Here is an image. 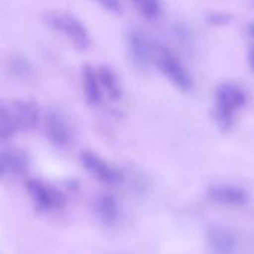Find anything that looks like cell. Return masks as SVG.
Listing matches in <instances>:
<instances>
[{"instance_id":"1","label":"cell","mask_w":254,"mask_h":254,"mask_svg":"<svg viewBox=\"0 0 254 254\" xmlns=\"http://www.w3.org/2000/svg\"><path fill=\"white\" fill-rule=\"evenodd\" d=\"M40 121V110L37 104L18 100L1 106L0 115V137L1 141L9 140L19 131L33 129Z\"/></svg>"},{"instance_id":"2","label":"cell","mask_w":254,"mask_h":254,"mask_svg":"<svg viewBox=\"0 0 254 254\" xmlns=\"http://www.w3.org/2000/svg\"><path fill=\"white\" fill-rule=\"evenodd\" d=\"M246 91L232 82L220 83L214 92V110L213 116L217 127L223 131H229L235 124L237 113L246 106Z\"/></svg>"},{"instance_id":"3","label":"cell","mask_w":254,"mask_h":254,"mask_svg":"<svg viewBox=\"0 0 254 254\" xmlns=\"http://www.w3.org/2000/svg\"><path fill=\"white\" fill-rule=\"evenodd\" d=\"M45 22L54 31L63 34L77 49H88L91 46V34L80 19L64 12H48Z\"/></svg>"},{"instance_id":"4","label":"cell","mask_w":254,"mask_h":254,"mask_svg":"<svg viewBox=\"0 0 254 254\" xmlns=\"http://www.w3.org/2000/svg\"><path fill=\"white\" fill-rule=\"evenodd\" d=\"M153 61L161 73L182 92H190L193 89V79L185 64L165 46H155Z\"/></svg>"},{"instance_id":"5","label":"cell","mask_w":254,"mask_h":254,"mask_svg":"<svg viewBox=\"0 0 254 254\" xmlns=\"http://www.w3.org/2000/svg\"><path fill=\"white\" fill-rule=\"evenodd\" d=\"M25 190L34 205V208L42 213L57 211L64 205L63 193L55 186H52L43 180L28 179L25 182Z\"/></svg>"},{"instance_id":"6","label":"cell","mask_w":254,"mask_h":254,"mask_svg":"<svg viewBox=\"0 0 254 254\" xmlns=\"http://www.w3.org/2000/svg\"><path fill=\"white\" fill-rule=\"evenodd\" d=\"M80 162L94 179L107 186H118L124 182V174L94 152H82Z\"/></svg>"},{"instance_id":"7","label":"cell","mask_w":254,"mask_h":254,"mask_svg":"<svg viewBox=\"0 0 254 254\" xmlns=\"http://www.w3.org/2000/svg\"><path fill=\"white\" fill-rule=\"evenodd\" d=\"M127 46L129 52V58L137 68H147L153 61L155 46L140 30H131L127 36Z\"/></svg>"},{"instance_id":"8","label":"cell","mask_w":254,"mask_h":254,"mask_svg":"<svg viewBox=\"0 0 254 254\" xmlns=\"http://www.w3.org/2000/svg\"><path fill=\"white\" fill-rule=\"evenodd\" d=\"M208 198L220 205L243 207L249 202V193L244 188L231 183H217L210 186L207 192Z\"/></svg>"},{"instance_id":"9","label":"cell","mask_w":254,"mask_h":254,"mask_svg":"<svg viewBox=\"0 0 254 254\" xmlns=\"http://www.w3.org/2000/svg\"><path fill=\"white\" fill-rule=\"evenodd\" d=\"M207 249L211 254H235L238 249V240L232 231L225 226H210L205 235Z\"/></svg>"},{"instance_id":"10","label":"cell","mask_w":254,"mask_h":254,"mask_svg":"<svg viewBox=\"0 0 254 254\" xmlns=\"http://www.w3.org/2000/svg\"><path fill=\"white\" fill-rule=\"evenodd\" d=\"M43 128L48 140L58 147H65L71 141V128L67 119L55 110L49 112L45 116Z\"/></svg>"},{"instance_id":"11","label":"cell","mask_w":254,"mask_h":254,"mask_svg":"<svg viewBox=\"0 0 254 254\" xmlns=\"http://www.w3.org/2000/svg\"><path fill=\"white\" fill-rule=\"evenodd\" d=\"M30 159L19 149H3L0 153V170L3 177H18L27 173Z\"/></svg>"},{"instance_id":"12","label":"cell","mask_w":254,"mask_h":254,"mask_svg":"<svg viewBox=\"0 0 254 254\" xmlns=\"http://www.w3.org/2000/svg\"><path fill=\"white\" fill-rule=\"evenodd\" d=\"M82 82H83V92L88 104L100 106L103 103L104 91L98 76V70L92 65H85L82 73Z\"/></svg>"},{"instance_id":"13","label":"cell","mask_w":254,"mask_h":254,"mask_svg":"<svg viewBox=\"0 0 254 254\" xmlns=\"http://www.w3.org/2000/svg\"><path fill=\"white\" fill-rule=\"evenodd\" d=\"M95 213L101 223L106 226H113L119 217V204L113 195L104 193L95 199Z\"/></svg>"},{"instance_id":"14","label":"cell","mask_w":254,"mask_h":254,"mask_svg":"<svg viewBox=\"0 0 254 254\" xmlns=\"http://www.w3.org/2000/svg\"><path fill=\"white\" fill-rule=\"evenodd\" d=\"M97 70L103 85V91L107 94V98L112 101H119L122 98V85L118 74L107 65H101Z\"/></svg>"},{"instance_id":"15","label":"cell","mask_w":254,"mask_h":254,"mask_svg":"<svg viewBox=\"0 0 254 254\" xmlns=\"http://www.w3.org/2000/svg\"><path fill=\"white\" fill-rule=\"evenodd\" d=\"M131 3L134 4V7L138 10V13L143 18L150 19V21L159 18L162 12L161 0H131Z\"/></svg>"},{"instance_id":"16","label":"cell","mask_w":254,"mask_h":254,"mask_svg":"<svg viewBox=\"0 0 254 254\" xmlns=\"http://www.w3.org/2000/svg\"><path fill=\"white\" fill-rule=\"evenodd\" d=\"M103 9L112 12V13H121L122 10V4L121 0H95Z\"/></svg>"},{"instance_id":"17","label":"cell","mask_w":254,"mask_h":254,"mask_svg":"<svg viewBox=\"0 0 254 254\" xmlns=\"http://www.w3.org/2000/svg\"><path fill=\"white\" fill-rule=\"evenodd\" d=\"M229 19H231V16H228V15H225V13H213V15L208 16V22H210V24H219V25L226 24Z\"/></svg>"},{"instance_id":"18","label":"cell","mask_w":254,"mask_h":254,"mask_svg":"<svg viewBox=\"0 0 254 254\" xmlns=\"http://www.w3.org/2000/svg\"><path fill=\"white\" fill-rule=\"evenodd\" d=\"M247 63H249L250 70L254 73V45L250 46V49H249V52H247Z\"/></svg>"},{"instance_id":"19","label":"cell","mask_w":254,"mask_h":254,"mask_svg":"<svg viewBox=\"0 0 254 254\" xmlns=\"http://www.w3.org/2000/svg\"><path fill=\"white\" fill-rule=\"evenodd\" d=\"M247 33H249V36H250V37L254 40V21H252V22L249 24V27H247Z\"/></svg>"}]
</instances>
